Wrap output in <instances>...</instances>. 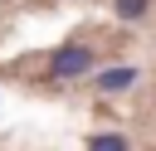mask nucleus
<instances>
[{
	"mask_svg": "<svg viewBox=\"0 0 156 151\" xmlns=\"http://www.w3.org/2000/svg\"><path fill=\"white\" fill-rule=\"evenodd\" d=\"M88 68H93V49H83V44H63L54 54V73L58 78H83Z\"/></svg>",
	"mask_w": 156,
	"mask_h": 151,
	"instance_id": "1",
	"label": "nucleus"
},
{
	"mask_svg": "<svg viewBox=\"0 0 156 151\" xmlns=\"http://www.w3.org/2000/svg\"><path fill=\"white\" fill-rule=\"evenodd\" d=\"M132 83H136V68H132V63H117V68L98 73V88H102V93H122V88H132Z\"/></svg>",
	"mask_w": 156,
	"mask_h": 151,
	"instance_id": "2",
	"label": "nucleus"
},
{
	"mask_svg": "<svg viewBox=\"0 0 156 151\" xmlns=\"http://www.w3.org/2000/svg\"><path fill=\"white\" fill-rule=\"evenodd\" d=\"M88 151H127V141H122L117 132H102V136H93V141H88Z\"/></svg>",
	"mask_w": 156,
	"mask_h": 151,
	"instance_id": "3",
	"label": "nucleus"
},
{
	"mask_svg": "<svg viewBox=\"0 0 156 151\" xmlns=\"http://www.w3.org/2000/svg\"><path fill=\"white\" fill-rule=\"evenodd\" d=\"M146 5H151V0H117V15H122V19H141Z\"/></svg>",
	"mask_w": 156,
	"mask_h": 151,
	"instance_id": "4",
	"label": "nucleus"
}]
</instances>
